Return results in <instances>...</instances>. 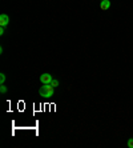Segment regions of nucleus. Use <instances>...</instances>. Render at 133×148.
Returning a JSON list of instances; mask_svg holds the SVG:
<instances>
[{
	"label": "nucleus",
	"instance_id": "nucleus-1",
	"mask_svg": "<svg viewBox=\"0 0 133 148\" xmlns=\"http://www.w3.org/2000/svg\"><path fill=\"white\" fill-rule=\"evenodd\" d=\"M53 92H55V91H53V87H52L51 84H44V86L39 90L40 96H43V97H51V96H53Z\"/></svg>",
	"mask_w": 133,
	"mask_h": 148
},
{
	"label": "nucleus",
	"instance_id": "nucleus-2",
	"mask_svg": "<svg viewBox=\"0 0 133 148\" xmlns=\"http://www.w3.org/2000/svg\"><path fill=\"white\" fill-rule=\"evenodd\" d=\"M52 80H53V77H52L51 73H43V75L40 76V82L43 83V84H51Z\"/></svg>",
	"mask_w": 133,
	"mask_h": 148
},
{
	"label": "nucleus",
	"instance_id": "nucleus-3",
	"mask_svg": "<svg viewBox=\"0 0 133 148\" xmlns=\"http://www.w3.org/2000/svg\"><path fill=\"white\" fill-rule=\"evenodd\" d=\"M10 24V16L5 14H1L0 15V25L1 27H7Z\"/></svg>",
	"mask_w": 133,
	"mask_h": 148
},
{
	"label": "nucleus",
	"instance_id": "nucleus-4",
	"mask_svg": "<svg viewBox=\"0 0 133 148\" xmlns=\"http://www.w3.org/2000/svg\"><path fill=\"white\" fill-rule=\"evenodd\" d=\"M100 8L102 11H106L110 8V1L109 0H101V3H100Z\"/></svg>",
	"mask_w": 133,
	"mask_h": 148
},
{
	"label": "nucleus",
	"instance_id": "nucleus-5",
	"mask_svg": "<svg viewBox=\"0 0 133 148\" xmlns=\"http://www.w3.org/2000/svg\"><path fill=\"white\" fill-rule=\"evenodd\" d=\"M4 82H5V75L0 73V84H4Z\"/></svg>",
	"mask_w": 133,
	"mask_h": 148
},
{
	"label": "nucleus",
	"instance_id": "nucleus-6",
	"mask_svg": "<svg viewBox=\"0 0 133 148\" xmlns=\"http://www.w3.org/2000/svg\"><path fill=\"white\" fill-rule=\"evenodd\" d=\"M0 92H1V93H5V92H7V87L4 86V84H1V87H0Z\"/></svg>",
	"mask_w": 133,
	"mask_h": 148
},
{
	"label": "nucleus",
	"instance_id": "nucleus-7",
	"mask_svg": "<svg viewBox=\"0 0 133 148\" xmlns=\"http://www.w3.org/2000/svg\"><path fill=\"white\" fill-rule=\"evenodd\" d=\"M51 86L53 87V88H55V87H57V86H59V80H55V79H53V80H52V83H51Z\"/></svg>",
	"mask_w": 133,
	"mask_h": 148
},
{
	"label": "nucleus",
	"instance_id": "nucleus-8",
	"mask_svg": "<svg viewBox=\"0 0 133 148\" xmlns=\"http://www.w3.org/2000/svg\"><path fill=\"white\" fill-rule=\"evenodd\" d=\"M128 147H129V148H133V139H132V138L128 140Z\"/></svg>",
	"mask_w": 133,
	"mask_h": 148
},
{
	"label": "nucleus",
	"instance_id": "nucleus-9",
	"mask_svg": "<svg viewBox=\"0 0 133 148\" xmlns=\"http://www.w3.org/2000/svg\"><path fill=\"white\" fill-rule=\"evenodd\" d=\"M0 35H4V27L0 28Z\"/></svg>",
	"mask_w": 133,
	"mask_h": 148
}]
</instances>
